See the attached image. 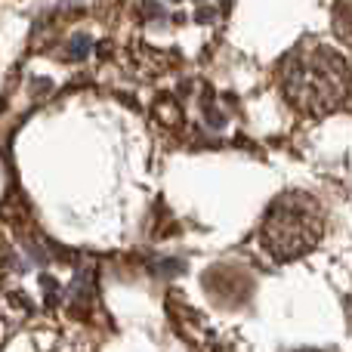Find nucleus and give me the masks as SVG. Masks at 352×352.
<instances>
[{"instance_id": "nucleus-1", "label": "nucleus", "mask_w": 352, "mask_h": 352, "mask_svg": "<svg viewBox=\"0 0 352 352\" xmlns=\"http://www.w3.org/2000/svg\"><path fill=\"white\" fill-rule=\"evenodd\" d=\"M278 87L285 102L303 118H328L343 109L352 90V68L337 47L303 41L281 59Z\"/></svg>"}, {"instance_id": "nucleus-2", "label": "nucleus", "mask_w": 352, "mask_h": 352, "mask_svg": "<svg viewBox=\"0 0 352 352\" xmlns=\"http://www.w3.org/2000/svg\"><path fill=\"white\" fill-rule=\"evenodd\" d=\"M324 235V210L306 192H281L260 223V244L275 263L306 256Z\"/></svg>"}, {"instance_id": "nucleus-3", "label": "nucleus", "mask_w": 352, "mask_h": 352, "mask_svg": "<svg viewBox=\"0 0 352 352\" xmlns=\"http://www.w3.org/2000/svg\"><path fill=\"white\" fill-rule=\"evenodd\" d=\"M331 25H334V34L352 50V0H334Z\"/></svg>"}]
</instances>
